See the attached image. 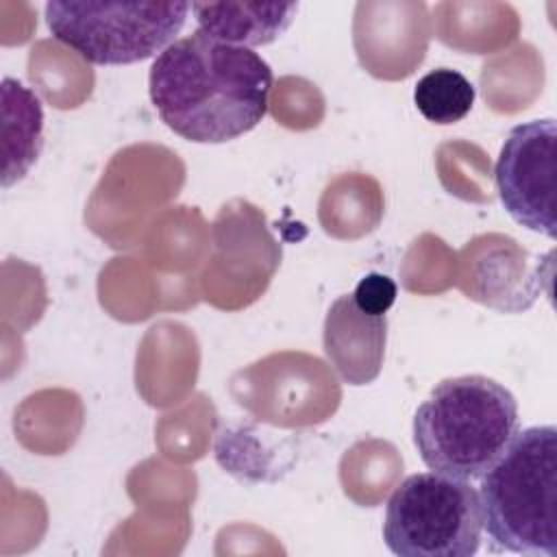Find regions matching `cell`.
I'll return each mask as SVG.
<instances>
[{"mask_svg":"<svg viewBox=\"0 0 557 557\" xmlns=\"http://www.w3.org/2000/svg\"><path fill=\"white\" fill-rule=\"evenodd\" d=\"M270 65L252 50L202 30L170 44L152 61L148 91L170 131L194 144H224L268 113Z\"/></svg>","mask_w":557,"mask_h":557,"instance_id":"cell-1","label":"cell"},{"mask_svg":"<svg viewBox=\"0 0 557 557\" xmlns=\"http://www.w3.org/2000/svg\"><path fill=\"white\" fill-rule=\"evenodd\" d=\"M44 148V111L39 98L20 81H2V185L24 178Z\"/></svg>","mask_w":557,"mask_h":557,"instance_id":"cell-9","label":"cell"},{"mask_svg":"<svg viewBox=\"0 0 557 557\" xmlns=\"http://www.w3.org/2000/svg\"><path fill=\"white\" fill-rule=\"evenodd\" d=\"M557 122L531 120L509 131L500 146L494 181L505 211L524 228L557 237L555 222Z\"/></svg>","mask_w":557,"mask_h":557,"instance_id":"cell-6","label":"cell"},{"mask_svg":"<svg viewBox=\"0 0 557 557\" xmlns=\"http://www.w3.org/2000/svg\"><path fill=\"white\" fill-rule=\"evenodd\" d=\"M518 403L481 374L440 381L413 416V444L429 470L472 481L503 455L518 433Z\"/></svg>","mask_w":557,"mask_h":557,"instance_id":"cell-2","label":"cell"},{"mask_svg":"<svg viewBox=\"0 0 557 557\" xmlns=\"http://www.w3.org/2000/svg\"><path fill=\"white\" fill-rule=\"evenodd\" d=\"M198 30L244 48L278 39L298 13V2H191Z\"/></svg>","mask_w":557,"mask_h":557,"instance_id":"cell-8","label":"cell"},{"mask_svg":"<svg viewBox=\"0 0 557 557\" xmlns=\"http://www.w3.org/2000/svg\"><path fill=\"white\" fill-rule=\"evenodd\" d=\"M481 531L476 490L433 470L407 476L385 507L383 540L398 557H472Z\"/></svg>","mask_w":557,"mask_h":557,"instance_id":"cell-5","label":"cell"},{"mask_svg":"<svg viewBox=\"0 0 557 557\" xmlns=\"http://www.w3.org/2000/svg\"><path fill=\"white\" fill-rule=\"evenodd\" d=\"M476 494L483 529L498 548L557 557V429L518 431L483 472Z\"/></svg>","mask_w":557,"mask_h":557,"instance_id":"cell-3","label":"cell"},{"mask_svg":"<svg viewBox=\"0 0 557 557\" xmlns=\"http://www.w3.org/2000/svg\"><path fill=\"white\" fill-rule=\"evenodd\" d=\"M474 96V85L450 67L426 72L413 87L416 109L424 120L440 126L461 122L472 111Z\"/></svg>","mask_w":557,"mask_h":557,"instance_id":"cell-10","label":"cell"},{"mask_svg":"<svg viewBox=\"0 0 557 557\" xmlns=\"http://www.w3.org/2000/svg\"><path fill=\"white\" fill-rule=\"evenodd\" d=\"M396 296H398L396 283L381 272L366 274L352 292L355 305L370 315H385L394 305Z\"/></svg>","mask_w":557,"mask_h":557,"instance_id":"cell-11","label":"cell"},{"mask_svg":"<svg viewBox=\"0 0 557 557\" xmlns=\"http://www.w3.org/2000/svg\"><path fill=\"white\" fill-rule=\"evenodd\" d=\"M189 2L52 0L46 24L54 39L94 65H128L161 54L185 26Z\"/></svg>","mask_w":557,"mask_h":557,"instance_id":"cell-4","label":"cell"},{"mask_svg":"<svg viewBox=\"0 0 557 557\" xmlns=\"http://www.w3.org/2000/svg\"><path fill=\"white\" fill-rule=\"evenodd\" d=\"M387 318L361 311L352 294L339 296L324 320V352L344 381L366 385L383 366Z\"/></svg>","mask_w":557,"mask_h":557,"instance_id":"cell-7","label":"cell"}]
</instances>
